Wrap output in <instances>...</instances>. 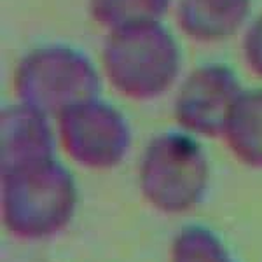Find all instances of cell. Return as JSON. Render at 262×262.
<instances>
[{
	"mask_svg": "<svg viewBox=\"0 0 262 262\" xmlns=\"http://www.w3.org/2000/svg\"><path fill=\"white\" fill-rule=\"evenodd\" d=\"M12 88L19 103L58 117L72 105L98 96L100 75L90 58L65 44L32 49L14 69Z\"/></svg>",
	"mask_w": 262,
	"mask_h": 262,
	"instance_id": "277c9868",
	"label": "cell"
},
{
	"mask_svg": "<svg viewBox=\"0 0 262 262\" xmlns=\"http://www.w3.org/2000/svg\"><path fill=\"white\" fill-rule=\"evenodd\" d=\"M103 72L129 100H154L175 84L182 67L180 46L161 21L111 30L101 53Z\"/></svg>",
	"mask_w": 262,
	"mask_h": 262,
	"instance_id": "7a4b0ae2",
	"label": "cell"
},
{
	"mask_svg": "<svg viewBox=\"0 0 262 262\" xmlns=\"http://www.w3.org/2000/svg\"><path fill=\"white\" fill-rule=\"evenodd\" d=\"M58 135L67 154L90 170L117 166L131 147L126 117L98 96L79 101L60 114Z\"/></svg>",
	"mask_w": 262,
	"mask_h": 262,
	"instance_id": "5b68a950",
	"label": "cell"
},
{
	"mask_svg": "<svg viewBox=\"0 0 262 262\" xmlns=\"http://www.w3.org/2000/svg\"><path fill=\"white\" fill-rule=\"evenodd\" d=\"M54 158V137L48 116L28 105L4 108L0 116V173Z\"/></svg>",
	"mask_w": 262,
	"mask_h": 262,
	"instance_id": "52a82bcc",
	"label": "cell"
},
{
	"mask_svg": "<svg viewBox=\"0 0 262 262\" xmlns=\"http://www.w3.org/2000/svg\"><path fill=\"white\" fill-rule=\"evenodd\" d=\"M2 175V222L14 238L39 242L60 234L77 208V185L54 158Z\"/></svg>",
	"mask_w": 262,
	"mask_h": 262,
	"instance_id": "6da1fadb",
	"label": "cell"
},
{
	"mask_svg": "<svg viewBox=\"0 0 262 262\" xmlns=\"http://www.w3.org/2000/svg\"><path fill=\"white\" fill-rule=\"evenodd\" d=\"M250 11L252 0H179L177 23L189 39L213 44L236 35Z\"/></svg>",
	"mask_w": 262,
	"mask_h": 262,
	"instance_id": "ba28073f",
	"label": "cell"
},
{
	"mask_svg": "<svg viewBox=\"0 0 262 262\" xmlns=\"http://www.w3.org/2000/svg\"><path fill=\"white\" fill-rule=\"evenodd\" d=\"M222 137L238 161L262 168V88L242 91Z\"/></svg>",
	"mask_w": 262,
	"mask_h": 262,
	"instance_id": "9c48e42d",
	"label": "cell"
},
{
	"mask_svg": "<svg viewBox=\"0 0 262 262\" xmlns=\"http://www.w3.org/2000/svg\"><path fill=\"white\" fill-rule=\"evenodd\" d=\"M243 88L234 70L222 63L194 69L182 82L173 103L180 128L200 137H222L227 117Z\"/></svg>",
	"mask_w": 262,
	"mask_h": 262,
	"instance_id": "8992f818",
	"label": "cell"
},
{
	"mask_svg": "<svg viewBox=\"0 0 262 262\" xmlns=\"http://www.w3.org/2000/svg\"><path fill=\"white\" fill-rule=\"evenodd\" d=\"M210 166L203 147L187 133H161L147 143L138 166V185L152 208L187 213L203 201Z\"/></svg>",
	"mask_w": 262,
	"mask_h": 262,
	"instance_id": "3957f363",
	"label": "cell"
},
{
	"mask_svg": "<svg viewBox=\"0 0 262 262\" xmlns=\"http://www.w3.org/2000/svg\"><path fill=\"white\" fill-rule=\"evenodd\" d=\"M243 58L248 69L262 79V14L257 16L245 32Z\"/></svg>",
	"mask_w": 262,
	"mask_h": 262,
	"instance_id": "7c38bea8",
	"label": "cell"
},
{
	"mask_svg": "<svg viewBox=\"0 0 262 262\" xmlns=\"http://www.w3.org/2000/svg\"><path fill=\"white\" fill-rule=\"evenodd\" d=\"M171 262H234L219 236L203 226L184 227L171 245Z\"/></svg>",
	"mask_w": 262,
	"mask_h": 262,
	"instance_id": "8fae6325",
	"label": "cell"
},
{
	"mask_svg": "<svg viewBox=\"0 0 262 262\" xmlns=\"http://www.w3.org/2000/svg\"><path fill=\"white\" fill-rule=\"evenodd\" d=\"M171 2L173 0H90L88 7L91 18L111 32L129 25L161 21Z\"/></svg>",
	"mask_w": 262,
	"mask_h": 262,
	"instance_id": "30bf717a",
	"label": "cell"
}]
</instances>
